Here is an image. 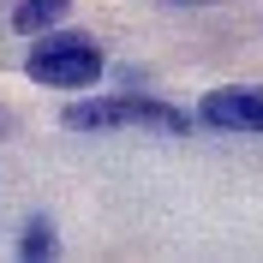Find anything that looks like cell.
<instances>
[{
    "mask_svg": "<svg viewBox=\"0 0 263 263\" xmlns=\"http://www.w3.org/2000/svg\"><path fill=\"white\" fill-rule=\"evenodd\" d=\"M66 12H72V0H18V12H12V30H18V36L54 30V24H60Z\"/></svg>",
    "mask_w": 263,
    "mask_h": 263,
    "instance_id": "4",
    "label": "cell"
},
{
    "mask_svg": "<svg viewBox=\"0 0 263 263\" xmlns=\"http://www.w3.org/2000/svg\"><path fill=\"white\" fill-rule=\"evenodd\" d=\"M197 120L215 132H263V84H233V90H210Z\"/></svg>",
    "mask_w": 263,
    "mask_h": 263,
    "instance_id": "3",
    "label": "cell"
},
{
    "mask_svg": "<svg viewBox=\"0 0 263 263\" xmlns=\"http://www.w3.org/2000/svg\"><path fill=\"white\" fill-rule=\"evenodd\" d=\"M66 132H108V126H144L162 132V138H185L192 132V114L174 108L162 96H96V102H72L60 114Z\"/></svg>",
    "mask_w": 263,
    "mask_h": 263,
    "instance_id": "1",
    "label": "cell"
},
{
    "mask_svg": "<svg viewBox=\"0 0 263 263\" xmlns=\"http://www.w3.org/2000/svg\"><path fill=\"white\" fill-rule=\"evenodd\" d=\"M18 257H24V263H42V257H54V221H48V215H36L30 228L18 233Z\"/></svg>",
    "mask_w": 263,
    "mask_h": 263,
    "instance_id": "5",
    "label": "cell"
},
{
    "mask_svg": "<svg viewBox=\"0 0 263 263\" xmlns=\"http://www.w3.org/2000/svg\"><path fill=\"white\" fill-rule=\"evenodd\" d=\"M24 72L36 84H54V90H90L102 78V48L90 36H48V42L30 48Z\"/></svg>",
    "mask_w": 263,
    "mask_h": 263,
    "instance_id": "2",
    "label": "cell"
}]
</instances>
